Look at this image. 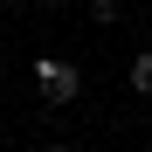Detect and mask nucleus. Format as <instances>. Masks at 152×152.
<instances>
[{"label": "nucleus", "instance_id": "f257e3e1", "mask_svg": "<svg viewBox=\"0 0 152 152\" xmlns=\"http://www.w3.org/2000/svg\"><path fill=\"white\" fill-rule=\"evenodd\" d=\"M35 83H42L48 104H69V97L83 90V69H76V62H42V69H35Z\"/></svg>", "mask_w": 152, "mask_h": 152}, {"label": "nucleus", "instance_id": "f03ea898", "mask_svg": "<svg viewBox=\"0 0 152 152\" xmlns=\"http://www.w3.org/2000/svg\"><path fill=\"white\" fill-rule=\"evenodd\" d=\"M124 83H132L138 97H152V48H145V56H132V76H124Z\"/></svg>", "mask_w": 152, "mask_h": 152}, {"label": "nucleus", "instance_id": "7ed1b4c3", "mask_svg": "<svg viewBox=\"0 0 152 152\" xmlns=\"http://www.w3.org/2000/svg\"><path fill=\"white\" fill-rule=\"evenodd\" d=\"M90 14H97V21L111 28V21H118V0H90Z\"/></svg>", "mask_w": 152, "mask_h": 152}, {"label": "nucleus", "instance_id": "20e7f679", "mask_svg": "<svg viewBox=\"0 0 152 152\" xmlns=\"http://www.w3.org/2000/svg\"><path fill=\"white\" fill-rule=\"evenodd\" d=\"M48 7H69V0H48Z\"/></svg>", "mask_w": 152, "mask_h": 152}, {"label": "nucleus", "instance_id": "39448f33", "mask_svg": "<svg viewBox=\"0 0 152 152\" xmlns=\"http://www.w3.org/2000/svg\"><path fill=\"white\" fill-rule=\"evenodd\" d=\"M56 152H76V145H56Z\"/></svg>", "mask_w": 152, "mask_h": 152}]
</instances>
